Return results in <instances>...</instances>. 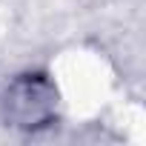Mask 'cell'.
<instances>
[{
	"label": "cell",
	"mask_w": 146,
	"mask_h": 146,
	"mask_svg": "<svg viewBox=\"0 0 146 146\" xmlns=\"http://www.w3.org/2000/svg\"><path fill=\"white\" fill-rule=\"evenodd\" d=\"M54 103H57V92L43 75H23L9 86L3 98V115L12 126L37 129L52 120Z\"/></svg>",
	"instance_id": "6da1fadb"
}]
</instances>
